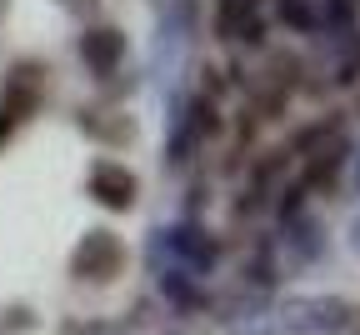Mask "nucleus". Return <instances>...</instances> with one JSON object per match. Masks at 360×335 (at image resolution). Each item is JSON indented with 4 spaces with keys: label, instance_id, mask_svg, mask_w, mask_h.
Returning <instances> with one entry per match:
<instances>
[{
    "label": "nucleus",
    "instance_id": "nucleus-1",
    "mask_svg": "<svg viewBox=\"0 0 360 335\" xmlns=\"http://www.w3.org/2000/svg\"><path fill=\"white\" fill-rule=\"evenodd\" d=\"M45 90H51V70L40 61H15L6 70V85H0V151H6L11 135L40 110Z\"/></svg>",
    "mask_w": 360,
    "mask_h": 335
},
{
    "label": "nucleus",
    "instance_id": "nucleus-2",
    "mask_svg": "<svg viewBox=\"0 0 360 335\" xmlns=\"http://www.w3.org/2000/svg\"><path fill=\"white\" fill-rule=\"evenodd\" d=\"M285 325L300 330V335H360V301H345V296L290 301Z\"/></svg>",
    "mask_w": 360,
    "mask_h": 335
},
{
    "label": "nucleus",
    "instance_id": "nucleus-3",
    "mask_svg": "<svg viewBox=\"0 0 360 335\" xmlns=\"http://www.w3.org/2000/svg\"><path fill=\"white\" fill-rule=\"evenodd\" d=\"M125 270V241L115 230L96 225L80 235V246L70 251V275L75 280H90V285H110L115 275Z\"/></svg>",
    "mask_w": 360,
    "mask_h": 335
},
{
    "label": "nucleus",
    "instance_id": "nucleus-4",
    "mask_svg": "<svg viewBox=\"0 0 360 335\" xmlns=\"http://www.w3.org/2000/svg\"><path fill=\"white\" fill-rule=\"evenodd\" d=\"M155 251H165L170 260L165 265H180V270H191V275H210L215 270V260H220V241L210 230H200V225H170V230H155ZM165 265H155V270H165Z\"/></svg>",
    "mask_w": 360,
    "mask_h": 335
},
{
    "label": "nucleus",
    "instance_id": "nucleus-5",
    "mask_svg": "<svg viewBox=\"0 0 360 335\" xmlns=\"http://www.w3.org/2000/svg\"><path fill=\"white\" fill-rule=\"evenodd\" d=\"M85 185H90V201L101 210H115V215L135 210V201H141V180H135V170H125L120 160H96L90 175H85Z\"/></svg>",
    "mask_w": 360,
    "mask_h": 335
},
{
    "label": "nucleus",
    "instance_id": "nucleus-6",
    "mask_svg": "<svg viewBox=\"0 0 360 335\" xmlns=\"http://www.w3.org/2000/svg\"><path fill=\"white\" fill-rule=\"evenodd\" d=\"M80 61L96 70V80H110V75L120 70V61H125V30H115V25H90V30L80 35Z\"/></svg>",
    "mask_w": 360,
    "mask_h": 335
},
{
    "label": "nucleus",
    "instance_id": "nucleus-7",
    "mask_svg": "<svg viewBox=\"0 0 360 335\" xmlns=\"http://www.w3.org/2000/svg\"><path fill=\"white\" fill-rule=\"evenodd\" d=\"M345 160H350V140L335 130V135H326V146H315V151L305 156V180H300V185H305V190H330Z\"/></svg>",
    "mask_w": 360,
    "mask_h": 335
},
{
    "label": "nucleus",
    "instance_id": "nucleus-8",
    "mask_svg": "<svg viewBox=\"0 0 360 335\" xmlns=\"http://www.w3.org/2000/svg\"><path fill=\"white\" fill-rule=\"evenodd\" d=\"M75 125L90 140H101V146H130V140H135V120L120 115V110H80Z\"/></svg>",
    "mask_w": 360,
    "mask_h": 335
},
{
    "label": "nucleus",
    "instance_id": "nucleus-9",
    "mask_svg": "<svg viewBox=\"0 0 360 335\" xmlns=\"http://www.w3.org/2000/svg\"><path fill=\"white\" fill-rule=\"evenodd\" d=\"M180 120H186V125L195 130V140H200V146L220 135V110H215V101H205V95H195V101L186 106V115H180Z\"/></svg>",
    "mask_w": 360,
    "mask_h": 335
},
{
    "label": "nucleus",
    "instance_id": "nucleus-10",
    "mask_svg": "<svg viewBox=\"0 0 360 335\" xmlns=\"http://www.w3.org/2000/svg\"><path fill=\"white\" fill-rule=\"evenodd\" d=\"M305 196H310V190H305V185H285V190H281V201H276V210H281V215L290 220V215H300V206H305Z\"/></svg>",
    "mask_w": 360,
    "mask_h": 335
},
{
    "label": "nucleus",
    "instance_id": "nucleus-11",
    "mask_svg": "<svg viewBox=\"0 0 360 335\" xmlns=\"http://www.w3.org/2000/svg\"><path fill=\"white\" fill-rule=\"evenodd\" d=\"M56 6L65 15H75V20H96L101 15V0H56Z\"/></svg>",
    "mask_w": 360,
    "mask_h": 335
},
{
    "label": "nucleus",
    "instance_id": "nucleus-12",
    "mask_svg": "<svg viewBox=\"0 0 360 335\" xmlns=\"http://www.w3.org/2000/svg\"><path fill=\"white\" fill-rule=\"evenodd\" d=\"M0 325L6 330H35V315L25 305H11V310H0Z\"/></svg>",
    "mask_w": 360,
    "mask_h": 335
},
{
    "label": "nucleus",
    "instance_id": "nucleus-13",
    "mask_svg": "<svg viewBox=\"0 0 360 335\" xmlns=\"http://www.w3.org/2000/svg\"><path fill=\"white\" fill-rule=\"evenodd\" d=\"M321 20H330V25H350V0H326V15Z\"/></svg>",
    "mask_w": 360,
    "mask_h": 335
},
{
    "label": "nucleus",
    "instance_id": "nucleus-14",
    "mask_svg": "<svg viewBox=\"0 0 360 335\" xmlns=\"http://www.w3.org/2000/svg\"><path fill=\"white\" fill-rule=\"evenodd\" d=\"M60 335H105V325H96V320H65Z\"/></svg>",
    "mask_w": 360,
    "mask_h": 335
},
{
    "label": "nucleus",
    "instance_id": "nucleus-15",
    "mask_svg": "<svg viewBox=\"0 0 360 335\" xmlns=\"http://www.w3.org/2000/svg\"><path fill=\"white\" fill-rule=\"evenodd\" d=\"M220 11H255V0H220Z\"/></svg>",
    "mask_w": 360,
    "mask_h": 335
},
{
    "label": "nucleus",
    "instance_id": "nucleus-16",
    "mask_svg": "<svg viewBox=\"0 0 360 335\" xmlns=\"http://www.w3.org/2000/svg\"><path fill=\"white\" fill-rule=\"evenodd\" d=\"M350 251H355V255H360V215H355V220H350Z\"/></svg>",
    "mask_w": 360,
    "mask_h": 335
},
{
    "label": "nucleus",
    "instance_id": "nucleus-17",
    "mask_svg": "<svg viewBox=\"0 0 360 335\" xmlns=\"http://www.w3.org/2000/svg\"><path fill=\"white\" fill-rule=\"evenodd\" d=\"M355 190H360V165H355Z\"/></svg>",
    "mask_w": 360,
    "mask_h": 335
}]
</instances>
